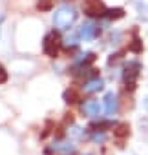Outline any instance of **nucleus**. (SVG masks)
Instances as JSON below:
<instances>
[{
	"label": "nucleus",
	"instance_id": "obj_8",
	"mask_svg": "<svg viewBox=\"0 0 148 155\" xmlns=\"http://www.w3.org/2000/svg\"><path fill=\"white\" fill-rule=\"evenodd\" d=\"M97 35H99V28H97L93 22H84V24L81 26V29H79V37H81L82 40H86V42L93 40Z\"/></svg>",
	"mask_w": 148,
	"mask_h": 155
},
{
	"label": "nucleus",
	"instance_id": "obj_12",
	"mask_svg": "<svg viewBox=\"0 0 148 155\" xmlns=\"http://www.w3.org/2000/svg\"><path fill=\"white\" fill-rule=\"evenodd\" d=\"M90 139H92V142H95V144H103V142L106 140V131H104V130H93L92 135H90Z\"/></svg>",
	"mask_w": 148,
	"mask_h": 155
},
{
	"label": "nucleus",
	"instance_id": "obj_16",
	"mask_svg": "<svg viewBox=\"0 0 148 155\" xmlns=\"http://www.w3.org/2000/svg\"><path fill=\"white\" fill-rule=\"evenodd\" d=\"M69 133H71V135H75V137H79V139H82V137L86 135V131H82V128H71Z\"/></svg>",
	"mask_w": 148,
	"mask_h": 155
},
{
	"label": "nucleus",
	"instance_id": "obj_18",
	"mask_svg": "<svg viewBox=\"0 0 148 155\" xmlns=\"http://www.w3.org/2000/svg\"><path fill=\"white\" fill-rule=\"evenodd\" d=\"M2 22H4V17H0V26H2Z\"/></svg>",
	"mask_w": 148,
	"mask_h": 155
},
{
	"label": "nucleus",
	"instance_id": "obj_3",
	"mask_svg": "<svg viewBox=\"0 0 148 155\" xmlns=\"http://www.w3.org/2000/svg\"><path fill=\"white\" fill-rule=\"evenodd\" d=\"M48 155H77L79 148L75 142H71L68 139H57L49 144V148L46 150Z\"/></svg>",
	"mask_w": 148,
	"mask_h": 155
},
{
	"label": "nucleus",
	"instance_id": "obj_5",
	"mask_svg": "<svg viewBox=\"0 0 148 155\" xmlns=\"http://www.w3.org/2000/svg\"><path fill=\"white\" fill-rule=\"evenodd\" d=\"M81 111L88 117V119H101L103 111H104V106L101 101L97 99H88L81 104Z\"/></svg>",
	"mask_w": 148,
	"mask_h": 155
},
{
	"label": "nucleus",
	"instance_id": "obj_14",
	"mask_svg": "<svg viewBox=\"0 0 148 155\" xmlns=\"http://www.w3.org/2000/svg\"><path fill=\"white\" fill-rule=\"evenodd\" d=\"M128 133H130L128 124H119V126L115 128V135H117V137H126Z\"/></svg>",
	"mask_w": 148,
	"mask_h": 155
},
{
	"label": "nucleus",
	"instance_id": "obj_1",
	"mask_svg": "<svg viewBox=\"0 0 148 155\" xmlns=\"http://www.w3.org/2000/svg\"><path fill=\"white\" fill-rule=\"evenodd\" d=\"M77 20V11L71 6H62L53 13V26L60 31H66L73 26V22Z\"/></svg>",
	"mask_w": 148,
	"mask_h": 155
},
{
	"label": "nucleus",
	"instance_id": "obj_9",
	"mask_svg": "<svg viewBox=\"0 0 148 155\" xmlns=\"http://www.w3.org/2000/svg\"><path fill=\"white\" fill-rule=\"evenodd\" d=\"M103 88H104V81L101 79V77H93V79H88V81L84 82L82 91H84V93H88V95H92V93L101 91Z\"/></svg>",
	"mask_w": 148,
	"mask_h": 155
},
{
	"label": "nucleus",
	"instance_id": "obj_10",
	"mask_svg": "<svg viewBox=\"0 0 148 155\" xmlns=\"http://www.w3.org/2000/svg\"><path fill=\"white\" fill-rule=\"evenodd\" d=\"M79 33H71V35H68L66 38H64V48H68V49H73V48H77L79 46Z\"/></svg>",
	"mask_w": 148,
	"mask_h": 155
},
{
	"label": "nucleus",
	"instance_id": "obj_4",
	"mask_svg": "<svg viewBox=\"0 0 148 155\" xmlns=\"http://www.w3.org/2000/svg\"><path fill=\"white\" fill-rule=\"evenodd\" d=\"M60 44H62V40H60L59 33H57V31H49V33H46V37H44V40H42V51H44L48 57L53 58V57H57Z\"/></svg>",
	"mask_w": 148,
	"mask_h": 155
},
{
	"label": "nucleus",
	"instance_id": "obj_15",
	"mask_svg": "<svg viewBox=\"0 0 148 155\" xmlns=\"http://www.w3.org/2000/svg\"><path fill=\"white\" fill-rule=\"evenodd\" d=\"M64 99H66V102H77V99H79V97H77V93L73 91V90H71V91L68 90V91L64 93Z\"/></svg>",
	"mask_w": 148,
	"mask_h": 155
},
{
	"label": "nucleus",
	"instance_id": "obj_17",
	"mask_svg": "<svg viewBox=\"0 0 148 155\" xmlns=\"http://www.w3.org/2000/svg\"><path fill=\"white\" fill-rule=\"evenodd\" d=\"M8 81V71L4 69V66L2 64H0V84H4Z\"/></svg>",
	"mask_w": 148,
	"mask_h": 155
},
{
	"label": "nucleus",
	"instance_id": "obj_2",
	"mask_svg": "<svg viewBox=\"0 0 148 155\" xmlns=\"http://www.w3.org/2000/svg\"><path fill=\"white\" fill-rule=\"evenodd\" d=\"M141 62L137 60H128L123 68V82H124V88L133 91L135 86H137V81H139V77H141Z\"/></svg>",
	"mask_w": 148,
	"mask_h": 155
},
{
	"label": "nucleus",
	"instance_id": "obj_6",
	"mask_svg": "<svg viewBox=\"0 0 148 155\" xmlns=\"http://www.w3.org/2000/svg\"><path fill=\"white\" fill-rule=\"evenodd\" d=\"M103 106H104V113L108 117H115L117 111H119V97H117V93L108 91L104 95V99H103Z\"/></svg>",
	"mask_w": 148,
	"mask_h": 155
},
{
	"label": "nucleus",
	"instance_id": "obj_11",
	"mask_svg": "<svg viewBox=\"0 0 148 155\" xmlns=\"http://www.w3.org/2000/svg\"><path fill=\"white\" fill-rule=\"evenodd\" d=\"M104 17H106L108 20H117V18H123V17H124V9H121V8H115V9H106V11H104Z\"/></svg>",
	"mask_w": 148,
	"mask_h": 155
},
{
	"label": "nucleus",
	"instance_id": "obj_13",
	"mask_svg": "<svg viewBox=\"0 0 148 155\" xmlns=\"http://www.w3.org/2000/svg\"><path fill=\"white\" fill-rule=\"evenodd\" d=\"M130 49H132L133 53H139V51L143 49V44H141V40H139V37H137V35H133V38H132V44H130Z\"/></svg>",
	"mask_w": 148,
	"mask_h": 155
},
{
	"label": "nucleus",
	"instance_id": "obj_7",
	"mask_svg": "<svg viewBox=\"0 0 148 155\" xmlns=\"http://www.w3.org/2000/svg\"><path fill=\"white\" fill-rule=\"evenodd\" d=\"M104 11H106V8L101 0H88L84 4V13L88 17H104Z\"/></svg>",
	"mask_w": 148,
	"mask_h": 155
}]
</instances>
